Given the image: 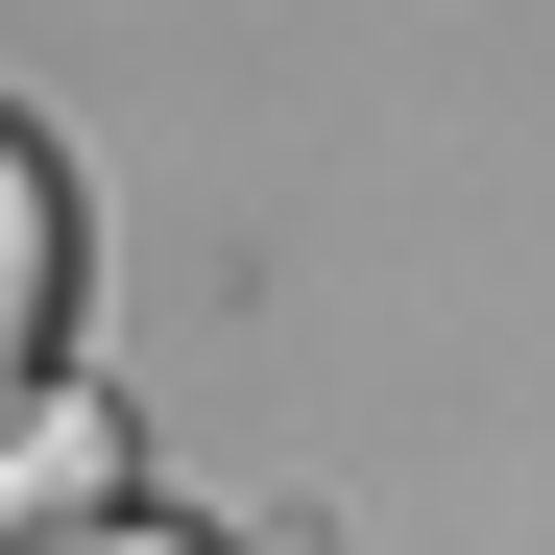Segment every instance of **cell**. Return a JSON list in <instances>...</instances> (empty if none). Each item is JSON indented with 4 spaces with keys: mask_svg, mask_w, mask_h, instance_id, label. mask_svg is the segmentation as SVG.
<instances>
[{
    "mask_svg": "<svg viewBox=\"0 0 555 555\" xmlns=\"http://www.w3.org/2000/svg\"><path fill=\"white\" fill-rule=\"evenodd\" d=\"M73 291H98L73 145H49V121H0V411H49V362H73Z\"/></svg>",
    "mask_w": 555,
    "mask_h": 555,
    "instance_id": "cell-1",
    "label": "cell"
},
{
    "mask_svg": "<svg viewBox=\"0 0 555 555\" xmlns=\"http://www.w3.org/2000/svg\"><path fill=\"white\" fill-rule=\"evenodd\" d=\"M49 555H218V531H169V507H98V531H49Z\"/></svg>",
    "mask_w": 555,
    "mask_h": 555,
    "instance_id": "cell-3",
    "label": "cell"
},
{
    "mask_svg": "<svg viewBox=\"0 0 555 555\" xmlns=\"http://www.w3.org/2000/svg\"><path fill=\"white\" fill-rule=\"evenodd\" d=\"M121 507V411L73 387V411H0V555H49V531H98Z\"/></svg>",
    "mask_w": 555,
    "mask_h": 555,
    "instance_id": "cell-2",
    "label": "cell"
}]
</instances>
